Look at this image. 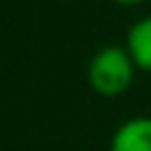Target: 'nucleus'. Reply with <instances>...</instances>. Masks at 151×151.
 Listing matches in <instances>:
<instances>
[{"label":"nucleus","instance_id":"nucleus-3","mask_svg":"<svg viewBox=\"0 0 151 151\" xmlns=\"http://www.w3.org/2000/svg\"><path fill=\"white\" fill-rule=\"evenodd\" d=\"M126 48H129L136 68L151 73V15L141 18L131 25L129 35H126Z\"/></svg>","mask_w":151,"mask_h":151},{"label":"nucleus","instance_id":"nucleus-2","mask_svg":"<svg viewBox=\"0 0 151 151\" xmlns=\"http://www.w3.org/2000/svg\"><path fill=\"white\" fill-rule=\"evenodd\" d=\"M111 151H151V116L124 121L111 136Z\"/></svg>","mask_w":151,"mask_h":151},{"label":"nucleus","instance_id":"nucleus-4","mask_svg":"<svg viewBox=\"0 0 151 151\" xmlns=\"http://www.w3.org/2000/svg\"><path fill=\"white\" fill-rule=\"evenodd\" d=\"M113 3H119V5H136V3H146V0H113Z\"/></svg>","mask_w":151,"mask_h":151},{"label":"nucleus","instance_id":"nucleus-1","mask_svg":"<svg viewBox=\"0 0 151 151\" xmlns=\"http://www.w3.org/2000/svg\"><path fill=\"white\" fill-rule=\"evenodd\" d=\"M88 83L98 96H121L129 91L136 76V63L126 45H103L88 63Z\"/></svg>","mask_w":151,"mask_h":151}]
</instances>
